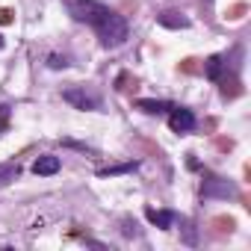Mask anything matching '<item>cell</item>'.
<instances>
[{"label": "cell", "mask_w": 251, "mask_h": 251, "mask_svg": "<svg viewBox=\"0 0 251 251\" xmlns=\"http://www.w3.org/2000/svg\"><path fill=\"white\" fill-rule=\"evenodd\" d=\"M62 6H65V12H68L77 24H86V27H92V30L112 12L109 6L98 3V0H62Z\"/></svg>", "instance_id": "cell-1"}, {"label": "cell", "mask_w": 251, "mask_h": 251, "mask_svg": "<svg viewBox=\"0 0 251 251\" xmlns=\"http://www.w3.org/2000/svg\"><path fill=\"white\" fill-rule=\"evenodd\" d=\"M95 33H98V39H100L103 48H121L124 42H127V36H130V27H127V21H124L118 12H109L95 27Z\"/></svg>", "instance_id": "cell-2"}, {"label": "cell", "mask_w": 251, "mask_h": 251, "mask_svg": "<svg viewBox=\"0 0 251 251\" xmlns=\"http://www.w3.org/2000/svg\"><path fill=\"white\" fill-rule=\"evenodd\" d=\"M169 127H172V133H192L195 130V112L186 106H172L169 109Z\"/></svg>", "instance_id": "cell-3"}, {"label": "cell", "mask_w": 251, "mask_h": 251, "mask_svg": "<svg viewBox=\"0 0 251 251\" xmlns=\"http://www.w3.org/2000/svg\"><path fill=\"white\" fill-rule=\"evenodd\" d=\"M236 195V186L230 183V180H225V177H207L204 183H201V198H233Z\"/></svg>", "instance_id": "cell-4"}, {"label": "cell", "mask_w": 251, "mask_h": 251, "mask_svg": "<svg viewBox=\"0 0 251 251\" xmlns=\"http://www.w3.org/2000/svg\"><path fill=\"white\" fill-rule=\"evenodd\" d=\"M62 100L65 103H71L74 109H98V98L95 95H89L86 89H80V86H71V89H65L62 92Z\"/></svg>", "instance_id": "cell-5"}, {"label": "cell", "mask_w": 251, "mask_h": 251, "mask_svg": "<svg viewBox=\"0 0 251 251\" xmlns=\"http://www.w3.org/2000/svg\"><path fill=\"white\" fill-rule=\"evenodd\" d=\"M157 24L160 27H169V30H186L189 27V18L183 12H175V9H166L157 15Z\"/></svg>", "instance_id": "cell-6"}, {"label": "cell", "mask_w": 251, "mask_h": 251, "mask_svg": "<svg viewBox=\"0 0 251 251\" xmlns=\"http://www.w3.org/2000/svg\"><path fill=\"white\" fill-rule=\"evenodd\" d=\"M33 172H36L39 177H50V175H56V172H59V157H53V154H42V157L33 163Z\"/></svg>", "instance_id": "cell-7"}, {"label": "cell", "mask_w": 251, "mask_h": 251, "mask_svg": "<svg viewBox=\"0 0 251 251\" xmlns=\"http://www.w3.org/2000/svg\"><path fill=\"white\" fill-rule=\"evenodd\" d=\"M225 65H227V56H222V53H216V56H210L207 62H204V74H207V80H219L222 74H225Z\"/></svg>", "instance_id": "cell-8"}, {"label": "cell", "mask_w": 251, "mask_h": 251, "mask_svg": "<svg viewBox=\"0 0 251 251\" xmlns=\"http://www.w3.org/2000/svg\"><path fill=\"white\" fill-rule=\"evenodd\" d=\"M145 216H148V222H151V225H157L160 230H169V227H172V222H175V213H169V210H154V207H148V210H145Z\"/></svg>", "instance_id": "cell-9"}, {"label": "cell", "mask_w": 251, "mask_h": 251, "mask_svg": "<svg viewBox=\"0 0 251 251\" xmlns=\"http://www.w3.org/2000/svg\"><path fill=\"white\" fill-rule=\"evenodd\" d=\"M136 109H142V112H148V115H157V112H166V109H172V103H166V100H151V98H142V100H136Z\"/></svg>", "instance_id": "cell-10"}, {"label": "cell", "mask_w": 251, "mask_h": 251, "mask_svg": "<svg viewBox=\"0 0 251 251\" xmlns=\"http://www.w3.org/2000/svg\"><path fill=\"white\" fill-rule=\"evenodd\" d=\"M139 163H121V166H109V169H100L98 175L100 177H112V175H127V172H136Z\"/></svg>", "instance_id": "cell-11"}, {"label": "cell", "mask_w": 251, "mask_h": 251, "mask_svg": "<svg viewBox=\"0 0 251 251\" xmlns=\"http://www.w3.org/2000/svg\"><path fill=\"white\" fill-rule=\"evenodd\" d=\"M183 242H186V245H195V242H198V239H195V227H192V222H186V219H183Z\"/></svg>", "instance_id": "cell-12"}, {"label": "cell", "mask_w": 251, "mask_h": 251, "mask_svg": "<svg viewBox=\"0 0 251 251\" xmlns=\"http://www.w3.org/2000/svg\"><path fill=\"white\" fill-rule=\"evenodd\" d=\"M48 65H50V68H68V56L50 53V56H48Z\"/></svg>", "instance_id": "cell-13"}, {"label": "cell", "mask_w": 251, "mask_h": 251, "mask_svg": "<svg viewBox=\"0 0 251 251\" xmlns=\"http://www.w3.org/2000/svg\"><path fill=\"white\" fill-rule=\"evenodd\" d=\"M124 233H127V236L136 233V225H130V219H124Z\"/></svg>", "instance_id": "cell-14"}, {"label": "cell", "mask_w": 251, "mask_h": 251, "mask_svg": "<svg viewBox=\"0 0 251 251\" xmlns=\"http://www.w3.org/2000/svg\"><path fill=\"white\" fill-rule=\"evenodd\" d=\"M12 21V12L9 9H0V24H9Z\"/></svg>", "instance_id": "cell-15"}, {"label": "cell", "mask_w": 251, "mask_h": 251, "mask_svg": "<svg viewBox=\"0 0 251 251\" xmlns=\"http://www.w3.org/2000/svg\"><path fill=\"white\" fill-rule=\"evenodd\" d=\"M3 45H6V42H3V36H0V50H3Z\"/></svg>", "instance_id": "cell-16"}, {"label": "cell", "mask_w": 251, "mask_h": 251, "mask_svg": "<svg viewBox=\"0 0 251 251\" xmlns=\"http://www.w3.org/2000/svg\"><path fill=\"white\" fill-rule=\"evenodd\" d=\"M207 3H210V0H207Z\"/></svg>", "instance_id": "cell-17"}]
</instances>
